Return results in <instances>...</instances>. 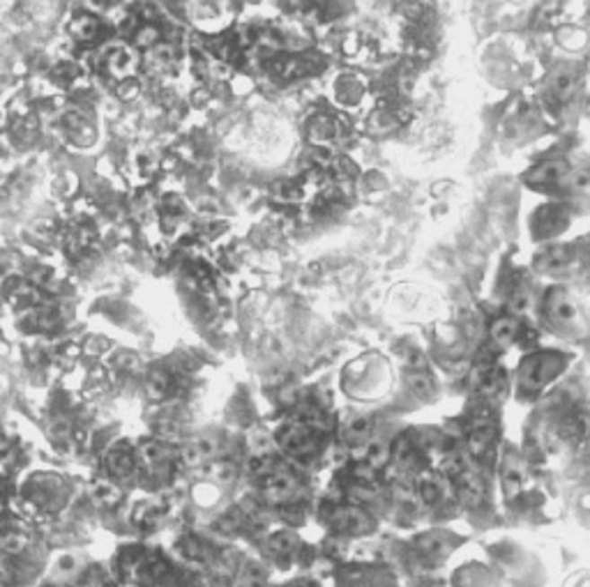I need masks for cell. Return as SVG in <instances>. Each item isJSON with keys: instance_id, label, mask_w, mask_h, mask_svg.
<instances>
[{"instance_id": "obj_1", "label": "cell", "mask_w": 590, "mask_h": 587, "mask_svg": "<svg viewBox=\"0 0 590 587\" xmlns=\"http://www.w3.org/2000/svg\"><path fill=\"white\" fill-rule=\"evenodd\" d=\"M65 486L58 479V475H35L26 486V500L32 507L44 509H56L63 503Z\"/></svg>"}, {"instance_id": "obj_2", "label": "cell", "mask_w": 590, "mask_h": 587, "mask_svg": "<svg viewBox=\"0 0 590 587\" xmlns=\"http://www.w3.org/2000/svg\"><path fill=\"white\" fill-rule=\"evenodd\" d=\"M136 466H141L144 470H148L150 475L162 477L171 466V451L166 444H162L160 440H144V442L138 444L136 450Z\"/></svg>"}, {"instance_id": "obj_3", "label": "cell", "mask_w": 590, "mask_h": 587, "mask_svg": "<svg viewBox=\"0 0 590 587\" xmlns=\"http://www.w3.org/2000/svg\"><path fill=\"white\" fill-rule=\"evenodd\" d=\"M560 362L553 355H535L528 362H524L522 382L524 387H542L544 382L551 381L559 371Z\"/></svg>"}, {"instance_id": "obj_4", "label": "cell", "mask_w": 590, "mask_h": 587, "mask_svg": "<svg viewBox=\"0 0 590 587\" xmlns=\"http://www.w3.org/2000/svg\"><path fill=\"white\" fill-rule=\"evenodd\" d=\"M101 65H104V69H107L111 76H116V79H129V76L136 72L138 58L134 48L111 47L101 56Z\"/></svg>"}, {"instance_id": "obj_5", "label": "cell", "mask_w": 590, "mask_h": 587, "mask_svg": "<svg viewBox=\"0 0 590 587\" xmlns=\"http://www.w3.org/2000/svg\"><path fill=\"white\" fill-rule=\"evenodd\" d=\"M104 466L111 479H125L134 472L136 468V454H134L132 447L128 444H116L113 450L107 451V459H104Z\"/></svg>"}, {"instance_id": "obj_6", "label": "cell", "mask_w": 590, "mask_h": 587, "mask_svg": "<svg viewBox=\"0 0 590 587\" xmlns=\"http://www.w3.org/2000/svg\"><path fill=\"white\" fill-rule=\"evenodd\" d=\"M69 35H72V39L79 44H95L97 39L101 38V22L100 16L95 14H88V12H84V14H76L72 22H69Z\"/></svg>"}, {"instance_id": "obj_7", "label": "cell", "mask_w": 590, "mask_h": 587, "mask_svg": "<svg viewBox=\"0 0 590 587\" xmlns=\"http://www.w3.org/2000/svg\"><path fill=\"white\" fill-rule=\"evenodd\" d=\"M178 390L176 376L169 369H153L145 378V394L153 401H164Z\"/></svg>"}, {"instance_id": "obj_8", "label": "cell", "mask_w": 590, "mask_h": 587, "mask_svg": "<svg viewBox=\"0 0 590 587\" xmlns=\"http://www.w3.org/2000/svg\"><path fill=\"white\" fill-rule=\"evenodd\" d=\"M65 129H67L69 136H72V141H75V144H79V145L91 144L92 127H91V122H88V118H85L84 113H79V111L67 113V118H65Z\"/></svg>"}, {"instance_id": "obj_9", "label": "cell", "mask_w": 590, "mask_h": 587, "mask_svg": "<svg viewBox=\"0 0 590 587\" xmlns=\"http://www.w3.org/2000/svg\"><path fill=\"white\" fill-rule=\"evenodd\" d=\"M134 44L141 48H154L157 42H160V28L154 26V23H141V26L134 28Z\"/></svg>"}, {"instance_id": "obj_10", "label": "cell", "mask_w": 590, "mask_h": 587, "mask_svg": "<svg viewBox=\"0 0 590 587\" xmlns=\"http://www.w3.org/2000/svg\"><path fill=\"white\" fill-rule=\"evenodd\" d=\"M28 546V537L22 530H7L5 535L0 537V550L7 556H19Z\"/></svg>"}, {"instance_id": "obj_11", "label": "cell", "mask_w": 590, "mask_h": 587, "mask_svg": "<svg viewBox=\"0 0 590 587\" xmlns=\"http://www.w3.org/2000/svg\"><path fill=\"white\" fill-rule=\"evenodd\" d=\"M95 500L101 504H116L120 500V491L113 482H101L95 491Z\"/></svg>"}, {"instance_id": "obj_12", "label": "cell", "mask_w": 590, "mask_h": 587, "mask_svg": "<svg viewBox=\"0 0 590 587\" xmlns=\"http://www.w3.org/2000/svg\"><path fill=\"white\" fill-rule=\"evenodd\" d=\"M291 587H314V585H307V583H300V585H291Z\"/></svg>"}, {"instance_id": "obj_13", "label": "cell", "mask_w": 590, "mask_h": 587, "mask_svg": "<svg viewBox=\"0 0 590 587\" xmlns=\"http://www.w3.org/2000/svg\"><path fill=\"white\" fill-rule=\"evenodd\" d=\"M0 509H3V495H0Z\"/></svg>"}]
</instances>
